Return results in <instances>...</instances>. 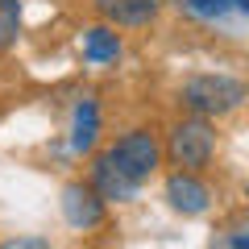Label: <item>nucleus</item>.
<instances>
[{
    "mask_svg": "<svg viewBox=\"0 0 249 249\" xmlns=\"http://www.w3.org/2000/svg\"><path fill=\"white\" fill-rule=\"evenodd\" d=\"M83 54H88L91 62H112L116 54H121V37H116L108 25H96V29L83 34Z\"/></svg>",
    "mask_w": 249,
    "mask_h": 249,
    "instance_id": "6e6552de",
    "label": "nucleus"
},
{
    "mask_svg": "<svg viewBox=\"0 0 249 249\" xmlns=\"http://www.w3.org/2000/svg\"><path fill=\"white\" fill-rule=\"evenodd\" d=\"M187 9L196 13V17L204 21H216V17H229L232 9H237V0H183Z\"/></svg>",
    "mask_w": 249,
    "mask_h": 249,
    "instance_id": "9b49d317",
    "label": "nucleus"
},
{
    "mask_svg": "<svg viewBox=\"0 0 249 249\" xmlns=\"http://www.w3.org/2000/svg\"><path fill=\"white\" fill-rule=\"evenodd\" d=\"M91 187H96L104 199H129V196L137 191V183H133V178H129V175H124V170L112 162V154L96 162V170H91Z\"/></svg>",
    "mask_w": 249,
    "mask_h": 249,
    "instance_id": "0eeeda50",
    "label": "nucleus"
},
{
    "mask_svg": "<svg viewBox=\"0 0 249 249\" xmlns=\"http://www.w3.org/2000/svg\"><path fill=\"white\" fill-rule=\"evenodd\" d=\"M112 162H116L129 178H133V183L150 178L154 170H158V142H154V133H145V129L124 133L121 142L112 145Z\"/></svg>",
    "mask_w": 249,
    "mask_h": 249,
    "instance_id": "7ed1b4c3",
    "label": "nucleus"
},
{
    "mask_svg": "<svg viewBox=\"0 0 249 249\" xmlns=\"http://www.w3.org/2000/svg\"><path fill=\"white\" fill-rule=\"evenodd\" d=\"M166 199H170V208H175V212L199 216V212L208 208V187L199 183L191 170H178V175H170V183H166Z\"/></svg>",
    "mask_w": 249,
    "mask_h": 249,
    "instance_id": "39448f33",
    "label": "nucleus"
},
{
    "mask_svg": "<svg viewBox=\"0 0 249 249\" xmlns=\"http://www.w3.org/2000/svg\"><path fill=\"white\" fill-rule=\"evenodd\" d=\"M96 133H100V112H96V104L91 100H83L79 108H75V133H71V145L75 150H91L96 145Z\"/></svg>",
    "mask_w": 249,
    "mask_h": 249,
    "instance_id": "1a4fd4ad",
    "label": "nucleus"
},
{
    "mask_svg": "<svg viewBox=\"0 0 249 249\" xmlns=\"http://www.w3.org/2000/svg\"><path fill=\"white\" fill-rule=\"evenodd\" d=\"M91 4L112 25H150L158 17V0H91Z\"/></svg>",
    "mask_w": 249,
    "mask_h": 249,
    "instance_id": "423d86ee",
    "label": "nucleus"
},
{
    "mask_svg": "<svg viewBox=\"0 0 249 249\" xmlns=\"http://www.w3.org/2000/svg\"><path fill=\"white\" fill-rule=\"evenodd\" d=\"M62 216L71 229H100L104 224V196L96 187H83V183H71L62 191Z\"/></svg>",
    "mask_w": 249,
    "mask_h": 249,
    "instance_id": "20e7f679",
    "label": "nucleus"
},
{
    "mask_svg": "<svg viewBox=\"0 0 249 249\" xmlns=\"http://www.w3.org/2000/svg\"><path fill=\"white\" fill-rule=\"evenodd\" d=\"M166 158H170V166H178V170L208 166V158H212V129H208V121L199 112L191 116V121L175 124V133H170V142H166Z\"/></svg>",
    "mask_w": 249,
    "mask_h": 249,
    "instance_id": "f03ea898",
    "label": "nucleus"
},
{
    "mask_svg": "<svg viewBox=\"0 0 249 249\" xmlns=\"http://www.w3.org/2000/svg\"><path fill=\"white\" fill-rule=\"evenodd\" d=\"M237 9H241V13H249V0H237Z\"/></svg>",
    "mask_w": 249,
    "mask_h": 249,
    "instance_id": "ddd939ff",
    "label": "nucleus"
},
{
    "mask_svg": "<svg viewBox=\"0 0 249 249\" xmlns=\"http://www.w3.org/2000/svg\"><path fill=\"white\" fill-rule=\"evenodd\" d=\"M229 245H237V249H245V245H249V237H229Z\"/></svg>",
    "mask_w": 249,
    "mask_h": 249,
    "instance_id": "f8f14e48",
    "label": "nucleus"
},
{
    "mask_svg": "<svg viewBox=\"0 0 249 249\" xmlns=\"http://www.w3.org/2000/svg\"><path fill=\"white\" fill-rule=\"evenodd\" d=\"M245 100V88L229 75H196L187 79L183 88V104L199 116H220V112H232V108Z\"/></svg>",
    "mask_w": 249,
    "mask_h": 249,
    "instance_id": "f257e3e1",
    "label": "nucleus"
},
{
    "mask_svg": "<svg viewBox=\"0 0 249 249\" xmlns=\"http://www.w3.org/2000/svg\"><path fill=\"white\" fill-rule=\"evenodd\" d=\"M21 34V0H0V50H9Z\"/></svg>",
    "mask_w": 249,
    "mask_h": 249,
    "instance_id": "9d476101",
    "label": "nucleus"
}]
</instances>
